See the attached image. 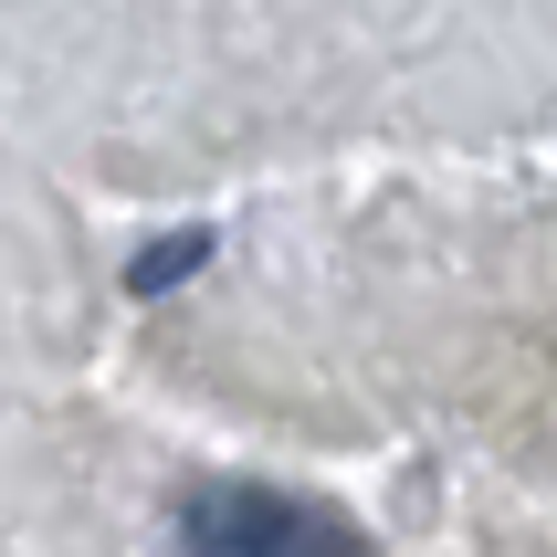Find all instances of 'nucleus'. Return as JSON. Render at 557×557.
Returning a JSON list of instances; mask_svg holds the SVG:
<instances>
[{"instance_id":"f257e3e1","label":"nucleus","mask_w":557,"mask_h":557,"mask_svg":"<svg viewBox=\"0 0 557 557\" xmlns=\"http://www.w3.org/2000/svg\"><path fill=\"white\" fill-rule=\"evenodd\" d=\"M180 557H369L337 505H306L284 484H200L180 505Z\"/></svg>"}]
</instances>
